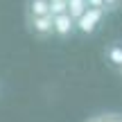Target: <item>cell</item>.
Listing matches in <instances>:
<instances>
[{"label":"cell","instance_id":"cell-1","mask_svg":"<svg viewBox=\"0 0 122 122\" xmlns=\"http://www.w3.org/2000/svg\"><path fill=\"white\" fill-rule=\"evenodd\" d=\"M104 16H106V14L102 11V9H91V7H88L86 11L75 20V27H77L79 34L91 36V34H95V32L100 30V25L104 23Z\"/></svg>","mask_w":122,"mask_h":122},{"label":"cell","instance_id":"cell-2","mask_svg":"<svg viewBox=\"0 0 122 122\" xmlns=\"http://www.w3.org/2000/svg\"><path fill=\"white\" fill-rule=\"evenodd\" d=\"M27 30L41 41L52 39V16H27Z\"/></svg>","mask_w":122,"mask_h":122},{"label":"cell","instance_id":"cell-3","mask_svg":"<svg viewBox=\"0 0 122 122\" xmlns=\"http://www.w3.org/2000/svg\"><path fill=\"white\" fill-rule=\"evenodd\" d=\"M75 32H77V27H75V18H70L68 14L52 16V34L57 36V39L66 41V39H70Z\"/></svg>","mask_w":122,"mask_h":122},{"label":"cell","instance_id":"cell-4","mask_svg":"<svg viewBox=\"0 0 122 122\" xmlns=\"http://www.w3.org/2000/svg\"><path fill=\"white\" fill-rule=\"evenodd\" d=\"M102 54H104V61L111 70L122 72V41H111Z\"/></svg>","mask_w":122,"mask_h":122},{"label":"cell","instance_id":"cell-5","mask_svg":"<svg viewBox=\"0 0 122 122\" xmlns=\"http://www.w3.org/2000/svg\"><path fill=\"white\" fill-rule=\"evenodd\" d=\"M27 16H50L48 0H27Z\"/></svg>","mask_w":122,"mask_h":122},{"label":"cell","instance_id":"cell-6","mask_svg":"<svg viewBox=\"0 0 122 122\" xmlns=\"http://www.w3.org/2000/svg\"><path fill=\"white\" fill-rule=\"evenodd\" d=\"M66 5H68L66 14H68L70 18H75V20H77V18H79V16H81V14L88 9L86 0H66Z\"/></svg>","mask_w":122,"mask_h":122},{"label":"cell","instance_id":"cell-7","mask_svg":"<svg viewBox=\"0 0 122 122\" xmlns=\"http://www.w3.org/2000/svg\"><path fill=\"white\" fill-rule=\"evenodd\" d=\"M95 120L97 122H122V113H118V111H106V113H97Z\"/></svg>","mask_w":122,"mask_h":122},{"label":"cell","instance_id":"cell-8","mask_svg":"<svg viewBox=\"0 0 122 122\" xmlns=\"http://www.w3.org/2000/svg\"><path fill=\"white\" fill-rule=\"evenodd\" d=\"M68 5L66 0H50V16H59V14H66Z\"/></svg>","mask_w":122,"mask_h":122},{"label":"cell","instance_id":"cell-9","mask_svg":"<svg viewBox=\"0 0 122 122\" xmlns=\"http://www.w3.org/2000/svg\"><path fill=\"white\" fill-rule=\"evenodd\" d=\"M120 7H122V0H104V9H106V14L118 11Z\"/></svg>","mask_w":122,"mask_h":122},{"label":"cell","instance_id":"cell-10","mask_svg":"<svg viewBox=\"0 0 122 122\" xmlns=\"http://www.w3.org/2000/svg\"><path fill=\"white\" fill-rule=\"evenodd\" d=\"M86 5L91 9H102V11L106 14V9H104V0H86Z\"/></svg>","mask_w":122,"mask_h":122},{"label":"cell","instance_id":"cell-11","mask_svg":"<svg viewBox=\"0 0 122 122\" xmlns=\"http://www.w3.org/2000/svg\"><path fill=\"white\" fill-rule=\"evenodd\" d=\"M84 122H97V120H95V115H91V118H88V120H84Z\"/></svg>","mask_w":122,"mask_h":122},{"label":"cell","instance_id":"cell-12","mask_svg":"<svg viewBox=\"0 0 122 122\" xmlns=\"http://www.w3.org/2000/svg\"><path fill=\"white\" fill-rule=\"evenodd\" d=\"M48 2H50V0H48Z\"/></svg>","mask_w":122,"mask_h":122},{"label":"cell","instance_id":"cell-13","mask_svg":"<svg viewBox=\"0 0 122 122\" xmlns=\"http://www.w3.org/2000/svg\"><path fill=\"white\" fill-rule=\"evenodd\" d=\"M120 75H122V72H120Z\"/></svg>","mask_w":122,"mask_h":122}]
</instances>
